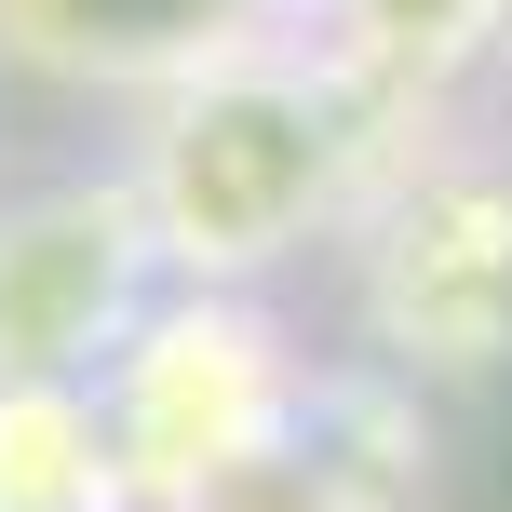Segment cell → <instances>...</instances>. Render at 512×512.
<instances>
[{
	"instance_id": "1",
	"label": "cell",
	"mask_w": 512,
	"mask_h": 512,
	"mask_svg": "<svg viewBox=\"0 0 512 512\" xmlns=\"http://www.w3.org/2000/svg\"><path fill=\"white\" fill-rule=\"evenodd\" d=\"M351 122H364V81L337 54H283V41L216 54L203 81L149 95L135 189L162 216L176 283H270L351 189Z\"/></svg>"
},
{
	"instance_id": "2",
	"label": "cell",
	"mask_w": 512,
	"mask_h": 512,
	"mask_svg": "<svg viewBox=\"0 0 512 512\" xmlns=\"http://www.w3.org/2000/svg\"><path fill=\"white\" fill-rule=\"evenodd\" d=\"M108 418L135 445V486L149 512H216L243 499L270 459H297L310 432V364L297 337L270 324L256 283H162V310L122 337L108 364Z\"/></svg>"
},
{
	"instance_id": "3",
	"label": "cell",
	"mask_w": 512,
	"mask_h": 512,
	"mask_svg": "<svg viewBox=\"0 0 512 512\" xmlns=\"http://www.w3.org/2000/svg\"><path fill=\"white\" fill-rule=\"evenodd\" d=\"M162 283L176 256L135 162L0 189V378H108L122 337L162 310Z\"/></svg>"
},
{
	"instance_id": "4",
	"label": "cell",
	"mask_w": 512,
	"mask_h": 512,
	"mask_svg": "<svg viewBox=\"0 0 512 512\" xmlns=\"http://www.w3.org/2000/svg\"><path fill=\"white\" fill-rule=\"evenodd\" d=\"M364 324L405 378H499L512 364V162L459 149L378 216Z\"/></svg>"
},
{
	"instance_id": "5",
	"label": "cell",
	"mask_w": 512,
	"mask_h": 512,
	"mask_svg": "<svg viewBox=\"0 0 512 512\" xmlns=\"http://www.w3.org/2000/svg\"><path fill=\"white\" fill-rule=\"evenodd\" d=\"M297 0H0V68L68 95H176L216 54L283 41Z\"/></svg>"
},
{
	"instance_id": "6",
	"label": "cell",
	"mask_w": 512,
	"mask_h": 512,
	"mask_svg": "<svg viewBox=\"0 0 512 512\" xmlns=\"http://www.w3.org/2000/svg\"><path fill=\"white\" fill-rule=\"evenodd\" d=\"M0 512H149L95 378H0Z\"/></svg>"
},
{
	"instance_id": "7",
	"label": "cell",
	"mask_w": 512,
	"mask_h": 512,
	"mask_svg": "<svg viewBox=\"0 0 512 512\" xmlns=\"http://www.w3.org/2000/svg\"><path fill=\"white\" fill-rule=\"evenodd\" d=\"M297 14H324V0H297Z\"/></svg>"
},
{
	"instance_id": "8",
	"label": "cell",
	"mask_w": 512,
	"mask_h": 512,
	"mask_svg": "<svg viewBox=\"0 0 512 512\" xmlns=\"http://www.w3.org/2000/svg\"><path fill=\"white\" fill-rule=\"evenodd\" d=\"M216 512H243V499H216Z\"/></svg>"
}]
</instances>
